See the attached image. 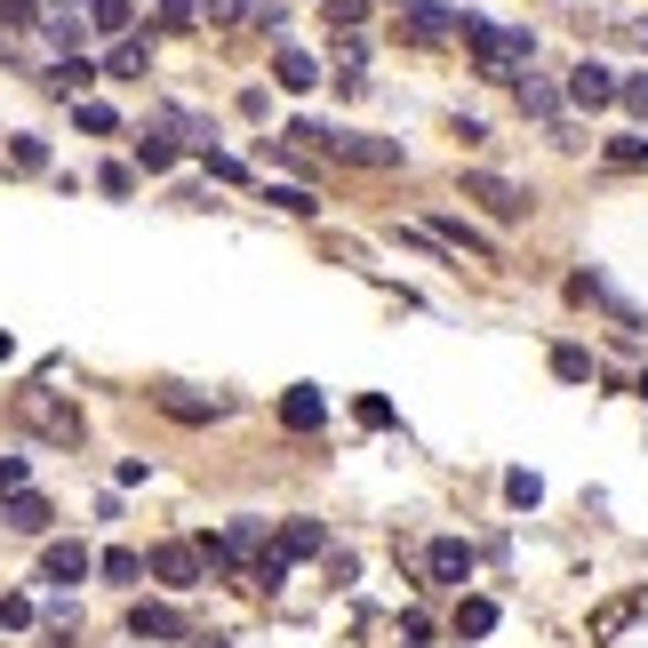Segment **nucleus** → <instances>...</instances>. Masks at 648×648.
<instances>
[{
	"instance_id": "nucleus-1",
	"label": "nucleus",
	"mask_w": 648,
	"mask_h": 648,
	"mask_svg": "<svg viewBox=\"0 0 648 648\" xmlns=\"http://www.w3.org/2000/svg\"><path fill=\"white\" fill-rule=\"evenodd\" d=\"M17 425H24L32 440H49V449H81V440H88L81 400L56 393V385H24V393H17Z\"/></svg>"
},
{
	"instance_id": "nucleus-2",
	"label": "nucleus",
	"mask_w": 648,
	"mask_h": 648,
	"mask_svg": "<svg viewBox=\"0 0 648 648\" xmlns=\"http://www.w3.org/2000/svg\"><path fill=\"white\" fill-rule=\"evenodd\" d=\"M464 49L481 64V81H521L529 56H536L529 32H504V24H481V17H464Z\"/></svg>"
},
{
	"instance_id": "nucleus-3",
	"label": "nucleus",
	"mask_w": 648,
	"mask_h": 648,
	"mask_svg": "<svg viewBox=\"0 0 648 648\" xmlns=\"http://www.w3.org/2000/svg\"><path fill=\"white\" fill-rule=\"evenodd\" d=\"M464 200H472V209H489L497 224H521L529 217V192L513 177H489V168H472V177H464Z\"/></svg>"
},
{
	"instance_id": "nucleus-4",
	"label": "nucleus",
	"mask_w": 648,
	"mask_h": 648,
	"mask_svg": "<svg viewBox=\"0 0 648 648\" xmlns=\"http://www.w3.org/2000/svg\"><path fill=\"white\" fill-rule=\"evenodd\" d=\"M145 568L160 576L168 593H192L200 576H209V553H200V544H153V553H145Z\"/></svg>"
},
{
	"instance_id": "nucleus-5",
	"label": "nucleus",
	"mask_w": 648,
	"mask_h": 648,
	"mask_svg": "<svg viewBox=\"0 0 648 648\" xmlns=\"http://www.w3.org/2000/svg\"><path fill=\"white\" fill-rule=\"evenodd\" d=\"M321 160H353V168H400V145L393 136H345V128H321Z\"/></svg>"
},
{
	"instance_id": "nucleus-6",
	"label": "nucleus",
	"mask_w": 648,
	"mask_h": 648,
	"mask_svg": "<svg viewBox=\"0 0 648 648\" xmlns=\"http://www.w3.org/2000/svg\"><path fill=\"white\" fill-rule=\"evenodd\" d=\"M617 73H608V64L600 56H585V64H576V73H568V105H585V113H600V105H617Z\"/></svg>"
},
{
	"instance_id": "nucleus-7",
	"label": "nucleus",
	"mask_w": 648,
	"mask_h": 648,
	"mask_svg": "<svg viewBox=\"0 0 648 648\" xmlns=\"http://www.w3.org/2000/svg\"><path fill=\"white\" fill-rule=\"evenodd\" d=\"M449 32H464V9H432V0H425V9H408L400 41H408V49H440Z\"/></svg>"
},
{
	"instance_id": "nucleus-8",
	"label": "nucleus",
	"mask_w": 648,
	"mask_h": 648,
	"mask_svg": "<svg viewBox=\"0 0 648 648\" xmlns=\"http://www.w3.org/2000/svg\"><path fill=\"white\" fill-rule=\"evenodd\" d=\"M88 568H96V553H88V544H73V536H56L49 553H41V585H81Z\"/></svg>"
},
{
	"instance_id": "nucleus-9",
	"label": "nucleus",
	"mask_w": 648,
	"mask_h": 648,
	"mask_svg": "<svg viewBox=\"0 0 648 648\" xmlns=\"http://www.w3.org/2000/svg\"><path fill=\"white\" fill-rule=\"evenodd\" d=\"M425 576H432V585H464V576H472V544H457V536L425 544Z\"/></svg>"
},
{
	"instance_id": "nucleus-10",
	"label": "nucleus",
	"mask_w": 648,
	"mask_h": 648,
	"mask_svg": "<svg viewBox=\"0 0 648 648\" xmlns=\"http://www.w3.org/2000/svg\"><path fill=\"white\" fill-rule=\"evenodd\" d=\"M425 232H432L440 249H464V257H481V264H497V241H489V232H472L464 217H432Z\"/></svg>"
},
{
	"instance_id": "nucleus-11",
	"label": "nucleus",
	"mask_w": 648,
	"mask_h": 648,
	"mask_svg": "<svg viewBox=\"0 0 648 648\" xmlns=\"http://www.w3.org/2000/svg\"><path fill=\"white\" fill-rule=\"evenodd\" d=\"M128 633L136 640H185V617H177V608H160V600H136L128 608Z\"/></svg>"
},
{
	"instance_id": "nucleus-12",
	"label": "nucleus",
	"mask_w": 648,
	"mask_h": 648,
	"mask_svg": "<svg viewBox=\"0 0 648 648\" xmlns=\"http://www.w3.org/2000/svg\"><path fill=\"white\" fill-rule=\"evenodd\" d=\"M0 521H9L17 536H49V521H56V513H49V497H32V489H17L9 504H0Z\"/></svg>"
},
{
	"instance_id": "nucleus-13",
	"label": "nucleus",
	"mask_w": 648,
	"mask_h": 648,
	"mask_svg": "<svg viewBox=\"0 0 648 648\" xmlns=\"http://www.w3.org/2000/svg\"><path fill=\"white\" fill-rule=\"evenodd\" d=\"M321 417H328V400H321L313 385H289V393H281V425H289V432H321Z\"/></svg>"
},
{
	"instance_id": "nucleus-14",
	"label": "nucleus",
	"mask_w": 648,
	"mask_h": 648,
	"mask_svg": "<svg viewBox=\"0 0 648 648\" xmlns=\"http://www.w3.org/2000/svg\"><path fill=\"white\" fill-rule=\"evenodd\" d=\"M88 81H96V64H88V56H56L49 73H41V88H49V96H73V105H81V88H88Z\"/></svg>"
},
{
	"instance_id": "nucleus-15",
	"label": "nucleus",
	"mask_w": 648,
	"mask_h": 648,
	"mask_svg": "<svg viewBox=\"0 0 648 648\" xmlns=\"http://www.w3.org/2000/svg\"><path fill=\"white\" fill-rule=\"evenodd\" d=\"M153 400H160V408H168V417H177V425H209V417H224V400H192L185 385H160Z\"/></svg>"
},
{
	"instance_id": "nucleus-16",
	"label": "nucleus",
	"mask_w": 648,
	"mask_h": 648,
	"mask_svg": "<svg viewBox=\"0 0 648 648\" xmlns=\"http://www.w3.org/2000/svg\"><path fill=\"white\" fill-rule=\"evenodd\" d=\"M272 81H281V88H296V96H304V88L321 81V64L304 56V49H281V56H272Z\"/></svg>"
},
{
	"instance_id": "nucleus-17",
	"label": "nucleus",
	"mask_w": 648,
	"mask_h": 648,
	"mask_svg": "<svg viewBox=\"0 0 648 648\" xmlns=\"http://www.w3.org/2000/svg\"><path fill=\"white\" fill-rule=\"evenodd\" d=\"M640 608H648V593H625V600H608L600 617H593V640H617V633H625V625L640 617Z\"/></svg>"
},
{
	"instance_id": "nucleus-18",
	"label": "nucleus",
	"mask_w": 648,
	"mask_h": 648,
	"mask_svg": "<svg viewBox=\"0 0 648 648\" xmlns=\"http://www.w3.org/2000/svg\"><path fill=\"white\" fill-rule=\"evenodd\" d=\"M105 73H113V81H145V73H153V49H145V41H121V49L105 56Z\"/></svg>"
},
{
	"instance_id": "nucleus-19",
	"label": "nucleus",
	"mask_w": 648,
	"mask_h": 648,
	"mask_svg": "<svg viewBox=\"0 0 648 648\" xmlns=\"http://www.w3.org/2000/svg\"><path fill=\"white\" fill-rule=\"evenodd\" d=\"M281 553H289V561H313V553H328L321 521H289V529H281Z\"/></svg>"
},
{
	"instance_id": "nucleus-20",
	"label": "nucleus",
	"mask_w": 648,
	"mask_h": 648,
	"mask_svg": "<svg viewBox=\"0 0 648 648\" xmlns=\"http://www.w3.org/2000/svg\"><path fill=\"white\" fill-rule=\"evenodd\" d=\"M521 113H529V121H553V128H561V88H544V81H521Z\"/></svg>"
},
{
	"instance_id": "nucleus-21",
	"label": "nucleus",
	"mask_w": 648,
	"mask_h": 648,
	"mask_svg": "<svg viewBox=\"0 0 648 648\" xmlns=\"http://www.w3.org/2000/svg\"><path fill=\"white\" fill-rule=\"evenodd\" d=\"M497 625V600H457V640H481Z\"/></svg>"
},
{
	"instance_id": "nucleus-22",
	"label": "nucleus",
	"mask_w": 648,
	"mask_h": 648,
	"mask_svg": "<svg viewBox=\"0 0 648 648\" xmlns=\"http://www.w3.org/2000/svg\"><path fill=\"white\" fill-rule=\"evenodd\" d=\"M136 160H145V177L177 168V136H136Z\"/></svg>"
},
{
	"instance_id": "nucleus-23",
	"label": "nucleus",
	"mask_w": 648,
	"mask_h": 648,
	"mask_svg": "<svg viewBox=\"0 0 648 648\" xmlns=\"http://www.w3.org/2000/svg\"><path fill=\"white\" fill-rule=\"evenodd\" d=\"M553 377L585 385V377H593V353H585V345H561V353H553Z\"/></svg>"
},
{
	"instance_id": "nucleus-24",
	"label": "nucleus",
	"mask_w": 648,
	"mask_h": 648,
	"mask_svg": "<svg viewBox=\"0 0 648 648\" xmlns=\"http://www.w3.org/2000/svg\"><path fill=\"white\" fill-rule=\"evenodd\" d=\"M96 576H113V585H136V576H145V553H105V561H96Z\"/></svg>"
},
{
	"instance_id": "nucleus-25",
	"label": "nucleus",
	"mask_w": 648,
	"mask_h": 648,
	"mask_svg": "<svg viewBox=\"0 0 648 648\" xmlns=\"http://www.w3.org/2000/svg\"><path fill=\"white\" fill-rule=\"evenodd\" d=\"M96 32H128V17H136V0H96Z\"/></svg>"
},
{
	"instance_id": "nucleus-26",
	"label": "nucleus",
	"mask_w": 648,
	"mask_h": 648,
	"mask_svg": "<svg viewBox=\"0 0 648 648\" xmlns=\"http://www.w3.org/2000/svg\"><path fill=\"white\" fill-rule=\"evenodd\" d=\"M608 168H648V145L640 136H608Z\"/></svg>"
},
{
	"instance_id": "nucleus-27",
	"label": "nucleus",
	"mask_w": 648,
	"mask_h": 648,
	"mask_svg": "<svg viewBox=\"0 0 648 648\" xmlns=\"http://www.w3.org/2000/svg\"><path fill=\"white\" fill-rule=\"evenodd\" d=\"M272 209H289V217H313L321 200H313V192H296V185H272Z\"/></svg>"
},
{
	"instance_id": "nucleus-28",
	"label": "nucleus",
	"mask_w": 648,
	"mask_h": 648,
	"mask_svg": "<svg viewBox=\"0 0 648 648\" xmlns=\"http://www.w3.org/2000/svg\"><path fill=\"white\" fill-rule=\"evenodd\" d=\"M153 9H160V24H168V32H185V24L200 17V0H153Z\"/></svg>"
},
{
	"instance_id": "nucleus-29",
	"label": "nucleus",
	"mask_w": 648,
	"mask_h": 648,
	"mask_svg": "<svg viewBox=\"0 0 648 648\" xmlns=\"http://www.w3.org/2000/svg\"><path fill=\"white\" fill-rule=\"evenodd\" d=\"M9 160H17V168H49V145H41V136H17Z\"/></svg>"
},
{
	"instance_id": "nucleus-30",
	"label": "nucleus",
	"mask_w": 648,
	"mask_h": 648,
	"mask_svg": "<svg viewBox=\"0 0 648 648\" xmlns=\"http://www.w3.org/2000/svg\"><path fill=\"white\" fill-rule=\"evenodd\" d=\"M200 9H209V24H241L257 0H200Z\"/></svg>"
},
{
	"instance_id": "nucleus-31",
	"label": "nucleus",
	"mask_w": 648,
	"mask_h": 648,
	"mask_svg": "<svg viewBox=\"0 0 648 648\" xmlns=\"http://www.w3.org/2000/svg\"><path fill=\"white\" fill-rule=\"evenodd\" d=\"M360 17H368V0H328V24H345V32H360Z\"/></svg>"
},
{
	"instance_id": "nucleus-32",
	"label": "nucleus",
	"mask_w": 648,
	"mask_h": 648,
	"mask_svg": "<svg viewBox=\"0 0 648 648\" xmlns=\"http://www.w3.org/2000/svg\"><path fill=\"white\" fill-rule=\"evenodd\" d=\"M81 128H88V136H113L121 121H113V105H81Z\"/></svg>"
},
{
	"instance_id": "nucleus-33",
	"label": "nucleus",
	"mask_w": 648,
	"mask_h": 648,
	"mask_svg": "<svg viewBox=\"0 0 648 648\" xmlns=\"http://www.w3.org/2000/svg\"><path fill=\"white\" fill-rule=\"evenodd\" d=\"M0 17H9V32H24L32 17H41V0H0Z\"/></svg>"
},
{
	"instance_id": "nucleus-34",
	"label": "nucleus",
	"mask_w": 648,
	"mask_h": 648,
	"mask_svg": "<svg viewBox=\"0 0 648 648\" xmlns=\"http://www.w3.org/2000/svg\"><path fill=\"white\" fill-rule=\"evenodd\" d=\"M360 425H368V432H385V425H393V400L368 393V400H360Z\"/></svg>"
},
{
	"instance_id": "nucleus-35",
	"label": "nucleus",
	"mask_w": 648,
	"mask_h": 648,
	"mask_svg": "<svg viewBox=\"0 0 648 648\" xmlns=\"http://www.w3.org/2000/svg\"><path fill=\"white\" fill-rule=\"evenodd\" d=\"M504 497H513V504H536L544 489H536V472H513V481H504Z\"/></svg>"
},
{
	"instance_id": "nucleus-36",
	"label": "nucleus",
	"mask_w": 648,
	"mask_h": 648,
	"mask_svg": "<svg viewBox=\"0 0 648 648\" xmlns=\"http://www.w3.org/2000/svg\"><path fill=\"white\" fill-rule=\"evenodd\" d=\"M96 185H105L113 200H128V192H136V177H128V168H121V160H113V168H105V177H96Z\"/></svg>"
},
{
	"instance_id": "nucleus-37",
	"label": "nucleus",
	"mask_w": 648,
	"mask_h": 648,
	"mask_svg": "<svg viewBox=\"0 0 648 648\" xmlns=\"http://www.w3.org/2000/svg\"><path fill=\"white\" fill-rule=\"evenodd\" d=\"M24 489V457H0V497H17Z\"/></svg>"
},
{
	"instance_id": "nucleus-38",
	"label": "nucleus",
	"mask_w": 648,
	"mask_h": 648,
	"mask_svg": "<svg viewBox=\"0 0 648 648\" xmlns=\"http://www.w3.org/2000/svg\"><path fill=\"white\" fill-rule=\"evenodd\" d=\"M617 96H625V105H633V113H648V73H633V81H625Z\"/></svg>"
},
{
	"instance_id": "nucleus-39",
	"label": "nucleus",
	"mask_w": 648,
	"mask_h": 648,
	"mask_svg": "<svg viewBox=\"0 0 648 648\" xmlns=\"http://www.w3.org/2000/svg\"><path fill=\"white\" fill-rule=\"evenodd\" d=\"M617 32H625V41H633V49H648V24H640V17H625Z\"/></svg>"
},
{
	"instance_id": "nucleus-40",
	"label": "nucleus",
	"mask_w": 648,
	"mask_h": 648,
	"mask_svg": "<svg viewBox=\"0 0 648 648\" xmlns=\"http://www.w3.org/2000/svg\"><path fill=\"white\" fill-rule=\"evenodd\" d=\"M192 648H224V640H192Z\"/></svg>"
},
{
	"instance_id": "nucleus-41",
	"label": "nucleus",
	"mask_w": 648,
	"mask_h": 648,
	"mask_svg": "<svg viewBox=\"0 0 648 648\" xmlns=\"http://www.w3.org/2000/svg\"><path fill=\"white\" fill-rule=\"evenodd\" d=\"M640 400H648V377H640Z\"/></svg>"
},
{
	"instance_id": "nucleus-42",
	"label": "nucleus",
	"mask_w": 648,
	"mask_h": 648,
	"mask_svg": "<svg viewBox=\"0 0 648 648\" xmlns=\"http://www.w3.org/2000/svg\"><path fill=\"white\" fill-rule=\"evenodd\" d=\"M408 9H425V0H408Z\"/></svg>"
}]
</instances>
